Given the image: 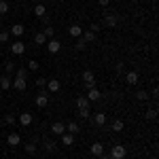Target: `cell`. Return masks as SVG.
Instances as JSON below:
<instances>
[{"mask_svg":"<svg viewBox=\"0 0 159 159\" xmlns=\"http://www.w3.org/2000/svg\"><path fill=\"white\" fill-rule=\"evenodd\" d=\"M110 127H112V132H123V127H125V123H123L121 119H115Z\"/></svg>","mask_w":159,"mask_h":159,"instance_id":"23","label":"cell"},{"mask_svg":"<svg viewBox=\"0 0 159 159\" xmlns=\"http://www.w3.org/2000/svg\"><path fill=\"white\" fill-rule=\"evenodd\" d=\"M32 121H34L32 112H21V115H19V123H21L24 127H28V125H32Z\"/></svg>","mask_w":159,"mask_h":159,"instance_id":"9","label":"cell"},{"mask_svg":"<svg viewBox=\"0 0 159 159\" xmlns=\"http://www.w3.org/2000/svg\"><path fill=\"white\" fill-rule=\"evenodd\" d=\"M104 24L108 25V28H117V24H119V19H117V15H106Z\"/></svg>","mask_w":159,"mask_h":159,"instance_id":"19","label":"cell"},{"mask_svg":"<svg viewBox=\"0 0 159 159\" xmlns=\"http://www.w3.org/2000/svg\"><path fill=\"white\" fill-rule=\"evenodd\" d=\"M45 151H47V153H53V151H55V142L49 140V138H45Z\"/></svg>","mask_w":159,"mask_h":159,"instance_id":"26","label":"cell"},{"mask_svg":"<svg viewBox=\"0 0 159 159\" xmlns=\"http://www.w3.org/2000/svg\"><path fill=\"white\" fill-rule=\"evenodd\" d=\"M89 151H91V155H93V157H100V155L104 153V144H102V142H93Z\"/></svg>","mask_w":159,"mask_h":159,"instance_id":"12","label":"cell"},{"mask_svg":"<svg viewBox=\"0 0 159 159\" xmlns=\"http://www.w3.org/2000/svg\"><path fill=\"white\" fill-rule=\"evenodd\" d=\"M36 87H38V89H45V87H47V79H43V76L36 79Z\"/></svg>","mask_w":159,"mask_h":159,"instance_id":"38","label":"cell"},{"mask_svg":"<svg viewBox=\"0 0 159 159\" xmlns=\"http://www.w3.org/2000/svg\"><path fill=\"white\" fill-rule=\"evenodd\" d=\"M68 34H70L72 38H81V34H83V28H81L79 24H72L70 28H68Z\"/></svg>","mask_w":159,"mask_h":159,"instance_id":"10","label":"cell"},{"mask_svg":"<svg viewBox=\"0 0 159 159\" xmlns=\"http://www.w3.org/2000/svg\"><path fill=\"white\" fill-rule=\"evenodd\" d=\"M72 142H74V134H70V132H64L61 134V144L64 147H72Z\"/></svg>","mask_w":159,"mask_h":159,"instance_id":"13","label":"cell"},{"mask_svg":"<svg viewBox=\"0 0 159 159\" xmlns=\"http://www.w3.org/2000/svg\"><path fill=\"white\" fill-rule=\"evenodd\" d=\"M144 117H147L148 121H155V119H157V110H155V108L147 110V115H144Z\"/></svg>","mask_w":159,"mask_h":159,"instance_id":"33","label":"cell"},{"mask_svg":"<svg viewBox=\"0 0 159 159\" xmlns=\"http://www.w3.org/2000/svg\"><path fill=\"white\" fill-rule=\"evenodd\" d=\"M136 98L140 100V102H144V100L148 98V93H147V89H138V91H136Z\"/></svg>","mask_w":159,"mask_h":159,"instance_id":"29","label":"cell"},{"mask_svg":"<svg viewBox=\"0 0 159 159\" xmlns=\"http://www.w3.org/2000/svg\"><path fill=\"white\" fill-rule=\"evenodd\" d=\"M13 87H15L17 91H25V87H28V83H25L24 79H15V81H13Z\"/></svg>","mask_w":159,"mask_h":159,"instance_id":"21","label":"cell"},{"mask_svg":"<svg viewBox=\"0 0 159 159\" xmlns=\"http://www.w3.org/2000/svg\"><path fill=\"white\" fill-rule=\"evenodd\" d=\"M11 11V7H9V2L7 0H0V15H4V13Z\"/></svg>","mask_w":159,"mask_h":159,"instance_id":"28","label":"cell"},{"mask_svg":"<svg viewBox=\"0 0 159 159\" xmlns=\"http://www.w3.org/2000/svg\"><path fill=\"white\" fill-rule=\"evenodd\" d=\"M34 104H36L38 108H45V106L49 104V96H47L45 91H40V93H38L36 98H34Z\"/></svg>","mask_w":159,"mask_h":159,"instance_id":"4","label":"cell"},{"mask_svg":"<svg viewBox=\"0 0 159 159\" xmlns=\"http://www.w3.org/2000/svg\"><path fill=\"white\" fill-rule=\"evenodd\" d=\"M83 81H85V85L91 89V87H96V74L91 72V70H85L83 72Z\"/></svg>","mask_w":159,"mask_h":159,"instance_id":"5","label":"cell"},{"mask_svg":"<svg viewBox=\"0 0 159 159\" xmlns=\"http://www.w3.org/2000/svg\"><path fill=\"white\" fill-rule=\"evenodd\" d=\"M11 38V32L9 30H0V43H7Z\"/></svg>","mask_w":159,"mask_h":159,"instance_id":"32","label":"cell"},{"mask_svg":"<svg viewBox=\"0 0 159 159\" xmlns=\"http://www.w3.org/2000/svg\"><path fill=\"white\" fill-rule=\"evenodd\" d=\"M66 132H70V134H79L81 127H79V123H76V121H70L68 125H66Z\"/></svg>","mask_w":159,"mask_h":159,"instance_id":"22","label":"cell"},{"mask_svg":"<svg viewBox=\"0 0 159 159\" xmlns=\"http://www.w3.org/2000/svg\"><path fill=\"white\" fill-rule=\"evenodd\" d=\"M11 85H13V81H11V76L9 74H4V76H0V87L7 91V89H11Z\"/></svg>","mask_w":159,"mask_h":159,"instance_id":"16","label":"cell"},{"mask_svg":"<svg viewBox=\"0 0 159 159\" xmlns=\"http://www.w3.org/2000/svg\"><path fill=\"white\" fill-rule=\"evenodd\" d=\"M34 43H36V45H47V36H45L43 32H36V34H34Z\"/></svg>","mask_w":159,"mask_h":159,"instance_id":"24","label":"cell"},{"mask_svg":"<svg viewBox=\"0 0 159 159\" xmlns=\"http://www.w3.org/2000/svg\"><path fill=\"white\" fill-rule=\"evenodd\" d=\"M100 98H102V93H100V89H96V87H91V89L87 91V100H89V102H98Z\"/></svg>","mask_w":159,"mask_h":159,"instance_id":"11","label":"cell"},{"mask_svg":"<svg viewBox=\"0 0 159 159\" xmlns=\"http://www.w3.org/2000/svg\"><path fill=\"white\" fill-rule=\"evenodd\" d=\"M28 72H30V70H28V68H19V70H17V79H28Z\"/></svg>","mask_w":159,"mask_h":159,"instance_id":"34","label":"cell"},{"mask_svg":"<svg viewBox=\"0 0 159 159\" xmlns=\"http://www.w3.org/2000/svg\"><path fill=\"white\" fill-rule=\"evenodd\" d=\"M127 155V148L123 147V144H115V147L110 148V157L112 159H125Z\"/></svg>","mask_w":159,"mask_h":159,"instance_id":"1","label":"cell"},{"mask_svg":"<svg viewBox=\"0 0 159 159\" xmlns=\"http://www.w3.org/2000/svg\"><path fill=\"white\" fill-rule=\"evenodd\" d=\"M11 53H13V55H24V53H25V43L15 40V43L11 45Z\"/></svg>","mask_w":159,"mask_h":159,"instance_id":"3","label":"cell"},{"mask_svg":"<svg viewBox=\"0 0 159 159\" xmlns=\"http://www.w3.org/2000/svg\"><path fill=\"white\" fill-rule=\"evenodd\" d=\"M15 121H17V119H15L13 115H7V117H4V123H7V125H15Z\"/></svg>","mask_w":159,"mask_h":159,"instance_id":"39","label":"cell"},{"mask_svg":"<svg viewBox=\"0 0 159 159\" xmlns=\"http://www.w3.org/2000/svg\"><path fill=\"white\" fill-rule=\"evenodd\" d=\"M66 2H70V0H66Z\"/></svg>","mask_w":159,"mask_h":159,"instance_id":"43","label":"cell"},{"mask_svg":"<svg viewBox=\"0 0 159 159\" xmlns=\"http://www.w3.org/2000/svg\"><path fill=\"white\" fill-rule=\"evenodd\" d=\"M89 30H91V32H96V34H98V30H100V25H98V24H91V25H89Z\"/></svg>","mask_w":159,"mask_h":159,"instance_id":"40","label":"cell"},{"mask_svg":"<svg viewBox=\"0 0 159 159\" xmlns=\"http://www.w3.org/2000/svg\"><path fill=\"white\" fill-rule=\"evenodd\" d=\"M85 47H87L85 40H83V38H76V45H74V49H76V51H83Z\"/></svg>","mask_w":159,"mask_h":159,"instance_id":"31","label":"cell"},{"mask_svg":"<svg viewBox=\"0 0 159 159\" xmlns=\"http://www.w3.org/2000/svg\"><path fill=\"white\" fill-rule=\"evenodd\" d=\"M47 89L55 93V91H60V89H61V83H60V81H55V79H49V81H47Z\"/></svg>","mask_w":159,"mask_h":159,"instance_id":"15","label":"cell"},{"mask_svg":"<svg viewBox=\"0 0 159 159\" xmlns=\"http://www.w3.org/2000/svg\"><path fill=\"white\" fill-rule=\"evenodd\" d=\"M76 108H89V100L87 98H76Z\"/></svg>","mask_w":159,"mask_h":159,"instance_id":"25","label":"cell"},{"mask_svg":"<svg viewBox=\"0 0 159 159\" xmlns=\"http://www.w3.org/2000/svg\"><path fill=\"white\" fill-rule=\"evenodd\" d=\"M25 153H28V155H34V153H36V144H34V142L25 144Z\"/></svg>","mask_w":159,"mask_h":159,"instance_id":"35","label":"cell"},{"mask_svg":"<svg viewBox=\"0 0 159 159\" xmlns=\"http://www.w3.org/2000/svg\"><path fill=\"white\" fill-rule=\"evenodd\" d=\"M98 159H112V157H110L108 153H102V155H100V157H98Z\"/></svg>","mask_w":159,"mask_h":159,"instance_id":"42","label":"cell"},{"mask_svg":"<svg viewBox=\"0 0 159 159\" xmlns=\"http://www.w3.org/2000/svg\"><path fill=\"white\" fill-rule=\"evenodd\" d=\"M43 34H45V36H47V40H49V38H53V36H55V30H53L51 25H47V28L43 30Z\"/></svg>","mask_w":159,"mask_h":159,"instance_id":"30","label":"cell"},{"mask_svg":"<svg viewBox=\"0 0 159 159\" xmlns=\"http://www.w3.org/2000/svg\"><path fill=\"white\" fill-rule=\"evenodd\" d=\"M79 115H81V119H89V117H91L89 108H79Z\"/></svg>","mask_w":159,"mask_h":159,"instance_id":"36","label":"cell"},{"mask_svg":"<svg viewBox=\"0 0 159 159\" xmlns=\"http://www.w3.org/2000/svg\"><path fill=\"white\" fill-rule=\"evenodd\" d=\"M64 132H66V125H64L61 121H55V123H51V134H53V136H61Z\"/></svg>","mask_w":159,"mask_h":159,"instance_id":"6","label":"cell"},{"mask_svg":"<svg viewBox=\"0 0 159 159\" xmlns=\"http://www.w3.org/2000/svg\"><path fill=\"white\" fill-rule=\"evenodd\" d=\"M104 123H106V115H104V112H96V117H93V125L102 127Z\"/></svg>","mask_w":159,"mask_h":159,"instance_id":"18","label":"cell"},{"mask_svg":"<svg viewBox=\"0 0 159 159\" xmlns=\"http://www.w3.org/2000/svg\"><path fill=\"white\" fill-rule=\"evenodd\" d=\"M9 32H11L13 36H17V38H19V36H24V34H25V28H24V24H13Z\"/></svg>","mask_w":159,"mask_h":159,"instance_id":"8","label":"cell"},{"mask_svg":"<svg viewBox=\"0 0 159 159\" xmlns=\"http://www.w3.org/2000/svg\"><path fill=\"white\" fill-rule=\"evenodd\" d=\"M45 47H47V51H49V53H53V55H55V53H60V51H61V43L57 40V38H49Z\"/></svg>","mask_w":159,"mask_h":159,"instance_id":"2","label":"cell"},{"mask_svg":"<svg viewBox=\"0 0 159 159\" xmlns=\"http://www.w3.org/2000/svg\"><path fill=\"white\" fill-rule=\"evenodd\" d=\"M96 32H91V30H83V34H81V38L85 40V43H91V40H96Z\"/></svg>","mask_w":159,"mask_h":159,"instance_id":"17","label":"cell"},{"mask_svg":"<svg viewBox=\"0 0 159 159\" xmlns=\"http://www.w3.org/2000/svg\"><path fill=\"white\" fill-rule=\"evenodd\" d=\"M19 142H21V136L17 134V132H11V134L7 136V144L9 147H17Z\"/></svg>","mask_w":159,"mask_h":159,"instance_id":"7","label":"cell"},{"mask_svg":"<svg viewBox=\"0 0 159 159\" xmlns=\"http://www.w3.org/2000/svg\"><path fill=\"white\" fill-rule=\"evenodd\" d=\"M4 72H7V74H13V72H15V64H13V61H9V64L4 66Z\"/></svg>","mask_w":159,"mask_h":159,"instance_id":"37","label":"cell"},{"mask_svg":"<svg viewBox=\"0 0 159 159\" xmlns=\"http://www.w3.org/2000/svg\"><path fill=\"white\" fill-rule=\"evenodd\" d=\"M34 15H36V17H45V15H47V9H45L43 2H38L36 7H34Z\"/></svg>","mask_w":159,"mask_h":159,"instance_id":"20","label":"cell"},{"mask_svg":"<svg viewBox=\"0 0 159 159\" xmlns=\"http://www.w3.org/2000/svg\"><path fill=\"white\" fill-rule=\"evenodd\" d=\"M138 79H140V76H138L136 70H129V72L125 74V81H127L129 85H138Z\"/></svg>","mask_w":159,"mask_h":159,"instance_id":"14","label":"cell"},{"mask_svg":"<svg viewBox=\"0 0 159 159\" xmlns=\"http://www.w3.org/2000/svg\"><path fill=\"white\" fill-rule=\"evenodd\" d=\"M98 2H100V7H108L110 4V0H98Z\"/></svg>","mask_w":159,"mask_h":159,"instance_id":"41","label":"cell"},{"mask_svg":"<svg viewBox=\"0 0 159 159\" xmlns=\"http://www.w3.org/2000/svg\"><path fill=\"white\" fill-rule=\"evenodd\" d=\"M38 68H40V64H38L36 60H30V61H28V70H30V72H36Z\"/></svg>","mask_w":159,"mask_h":159,"instance_id":"27","label":"cell"}]
</instances>
